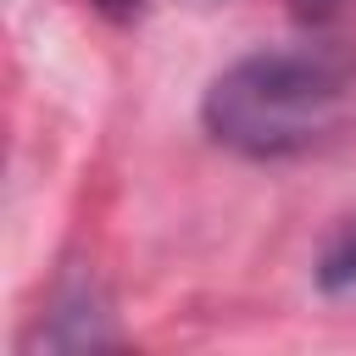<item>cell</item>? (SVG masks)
Masks as SVG:
<instances>
[{
	"label": "cell",
	"instance_id": "obj_2",
	"mask_svg": "<svg viewBox=\"0 0 356 356\" xmlns=\"http://www.w3.org/2000/svg\"><path fill=\"white\" fill-rule=\"evenodd\" d=\"M117 339L122 334L111 323V300L100 295V284L95 278H67L50 295L39 328L22 339V350H100V345H117Z\"/></svg>",
	"mask_w": 356,
	"mask_h": 356
},
{
	"label": "cell",
	"instance_id": "obj_1",
	"mask_svg": "<svg viewBox=\"0 0 356 356\" xmlns=\"http://www.w3.org/2000/svg\"><path fill=\"white\" fill-rule=\"evenodd\" d=\"M356 106V67L328 44H267L228 61L200 95L211 145L245 161H295L323 150Z\"/></svg>",
	"mask_w": 356,
	"mask_h": 356
},
{
	"label": "cell",
	"instance_id": "obj_3",
	"mask_svg": "<svg viewBox=\"0 0 356 356\" xmlns=\"http://www.w3.org/2000/svg\"><path fill=\"white\" fill-rule=\"evenodd\" d=\"M317 289L334 300H356V217H345L317 250Z\"/></svg>",
	"mask_w": 356,
	"mask_h": 356
},
{
	"label": "cell",
	"instance_id": "obj_6",
	"mask_svg": "<svg viewBox=\"0 0 356 356\" xmlns=\"http://www.w3.org/2000/svg\"><path fill=\"white\" fill-rule=\"evenodd\" d=\"M189 6H200V11H211V6H228V0H189Z\"/></svg>",
	"mask_w": 356,
	"mask_h": 356
},
{
	"label": "cell",
	"instance_id": "obj_4",
	"mask_svg": "<svg viewBox=\"0 0 356 356\" xmlns=\"http://www.w3.org/2000/svg\"><path fill=\"white\" fill-rule=\"evenodd\" d=\"M350 0H289V11L300 17V22H328V17H339Z\"/></svg>",
	"mask_w": 356,
	"mask_h": 356
},
{
	"label": "cell",
	"instance_id": "obj_5",
	"mask_svg": "<svg viewBox=\"0 0 356 356\" xmlns=\"http://www.w3.org/2000/svg\"><path fill=\"white\" fill-rule=\"evenodd\" d=\"M100 17H111V22H134L139 17V0H89Z\"/></svg>",
	"mask_w": 356,
	"mask_h": 356
}]
</instances>
